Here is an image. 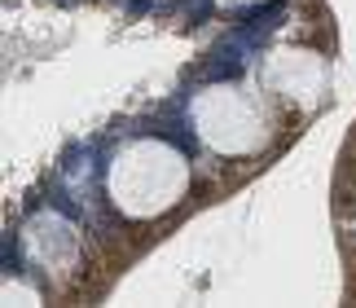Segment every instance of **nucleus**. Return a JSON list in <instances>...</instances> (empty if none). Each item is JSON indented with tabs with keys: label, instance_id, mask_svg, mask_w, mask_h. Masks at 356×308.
Masks as SVG:
<instances>
[{
	"label": "nucleus",
	"instance_id": "nucleus-1",
	"mask_svg": "<svg viewBox=\"0 0 356 308\" xmlns=\"http://www.w3.org/2000/svg\"><path fill=\"white\" fill-rule=\"evenodd\" d=\"M194 167L185 150L163 137H132L106 163V203L123 220H159L185 203Z\"/></svg>",
	"mask_w": 356,
	"mask_h": 308
},
{
	"label": "nucleus",
	"instance_id": "nucleus-2",
	"mask_svg": "<svg viewBox=\"0 0 356 308\" xmlns=\"http://www.w3.org/2000/svg\"><path fill=\"white\" fill-rule=\"evenodd\" d=\"M282 106L264 93L259 79H220L194 93L189 123L198 141L220 159H255L277 137Z\"/></svg>",
	"mask_w": 356,
	"mask_h": 308
},
{
	"label": "nucleus",
	"instance_id": "nucleus-3",
	"mask_svg": "<svg viewBox=\"0 0 356 308\" xmlns=\"http://www.w3.org/2000/svg\"><path fill=\"white\" fill-rule=\"evenodd\" d=\"M255 79L264 84V93L282 106V115L308 119L312 110L325 102L330 66H325V53L308 49V45H277V49L264 53Z\"/></svg>",
	"mask_w": 356,
	"mask_h": 308
},
{
	"label": "nucleus",
	"instance_id": "nucleus-4",
	"mask_svg": "<svg viewBox=\"0 0 356 308\" xmlns=\"http://www.w3.org/2000/svg\"><path fill=\"white\" fill-rule=\"evenodd\" d=\"M22 256L35 264L44 277H66L79 269L84 251H79V229L58 212H35L22 225Z\"/></svg>",
	"mask_w": 356,
	"mask_h": 308
},
{
	"label": "nucleus",
	"instance_id": "nucleus-5",
	"mask_svg": "<svg viewBox=\"0 0 356 308\" xmlns=\"http://www.w3.org/2000/svg\"><path fill=\"white\" fill-rule=\"evenodd\" d=\"M9 300H22V304H35L40 300V291H31V286H22L18 282V277H9V282H5V304Z\"/></svg>",
	"mask_w": 356,
	"mask_h": 308
},
{
	"label": "nucleus",
	"instance_id": "nucleus-6",
	"mask_svg": "<svg viewBox=\"0 0 356 308\" xmlns=\"http://www.w3.org/2000/svg\"><path fill=\"white\" fill-rule=\"evenodd\" d=\"M220 5H268V0H220Z\"/></svg>",
	"mask_w": 356,
	"mask_h": 308
}]
</instances>
